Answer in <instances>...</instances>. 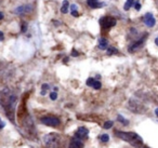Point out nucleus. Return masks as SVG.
Listing matches in <instances>:
<instances>
[{
    "instance_id": "f257e3e1",
    "label": "nucleus",
    "mask_w": 158,
    "mask_h": 148,
    "mask_svg": "<svg viewBox=\"0 0 158 148\" xmlns=\"http://www.w3.org/2000/svg\"><path fill=\"white\" fill-rule=\"evenodd\" d=\"M18 103V95L11 91L9 88H4L0 91V106L3 108L5 116L12 123L15 122V107Z\"/></svg>"
},
{
    "instance_id": "f03ea898",
    "label": "nucleus",
    "mask_w": 158,
    "mask_h": 148,
    "mask_svg": "<svg viewBox=\"0 0 158 148\" xmlns=\"http://www.w3.org/2000/svg\"><path fill=\"white\" fill-rule=\"evenodd\" d=\"M115 135L120 140L128 142L135 148H140L143 146V140L139 134L134 132H123V131H115Z\"/></svg>"
},
{
    "instance_id": "7ed1b4c3",
    "label": "nucleus",
    "mask_w": 158,
    "mask_h": 148,
    "mask_svg": "<svg viewBox=\"0 0 158 148\" xmlns=\"http://www.w3.org/2000/svg\"><path fill=\"white\" fill-rule=\"evenodd\" d=\"M44 146L47 148H60L61 146V136L56 133H49L44 137Z\"/></svg>"
},
{
    "instance_id": "20e7f679",
    "label": "nucleus",
    "mask_w": 158,
    "mask_h": 148,
    "mask_svg": "<svg viewBox=\"0 0 158 148\" xmlns=\"http://www.w3.org/2000/svg\"><path fill=\"white\" fill-rule=\"evenodd\" d=\"M116 24H117V21L113 16H103V17L100 18V25H101V27L104 31L110 30Z\"/></svg>"
},
{
    "instance_id": "39448f33",
    "label": "nucleus",
    "mask_w": 158,
    "mask_h": 148,
    "mask_svg": "<svg viewBox=\"0 0 158 148\" xmlns=\"http://www.w3.org/2000/svg\"><path fill=\"white\" fill-rule=\"evenodd\" d=\"M41 123L47 127H52V128H57L61 124V120L57 117L54 116H47V117H42L40 119Z\"/></svg>"
},
{
    "instance_id": "423d86ee",
    "label": "nucleus",
    "mask_w": 158,
    "mask_h": 148,
    "mask_svg": "<svg viewBox=\"0 0 158 148\" xmlns=\"http://www.w3.org/2000/svg\"><path fill=\"white\" fill-rule=\"evenodd\" d=\"M146 38H147V34H145V35H143L142 37H141L139 40H136L135 42H133L132 44H131L129 48H128V51L130 52V53H133V52L135 51H138L139 49L141 48V47L144 44V42H145Z\"/></svg>"
},
{
    "instance_id": "0eeeda50",
    "label": "nucleus",
    "mask_w": 158,
    "mask_h": 148,
    "mask_svg": "<svg viewBox=\"0 0 158 148\" xmlns=\"http://www.w3.org/2000/svg\"><path fill=\"white\" fill-rule=\"evenodd\" d=\"M129 108H130L131 111L138 112V114H142V112L145 111V108L143 107V105H141L140 103H138L136 101H133V100H131L129 102Z\"/></svg>"
},
{
    "instance_id": "6e6552de",
    "label": "nucleus",
    "mask_w": 158,
    "mask_h": 148,
    "mask_svg": "<svg viewBox=\"0 0 158 148\" xmlns=\"http://www.w3.org/2000/svg\"><path fill=\"white\" fill-rule=\"evenodd\" d=\"M76 137H78L79 140H87L88 136H89V130L84 127H80L78 128V130L76 131V134H75Z\"/></svg>"
},
{
    "instance_id": "1a4fd4ad",
    "label": "nucleus",
    "mask_w": 158,
    "mask_h": 148,
    "mask_svg": "<svg viewBox=\"0 0 158 148\" xmlns=\"http://www.w3.org/2000/svg\"><path fill=\"white\" fill-rule=\"evenodd\" d=\"M33 11V5L31 4H24L20 5L14 10L16 14H26V13H31Z\"/></svg>"
},
{
    "instance_id": "9d476101",
    "label": "nucleus",
    "mask_w": 158,
    "mask_h": 148,
    "mask_svg": "<svg viewBox=\"0 0 158 148\" xmlns=\"http://www.w3.org/2000/svg\"><path fill=\"white\" fill-rule=\"evenodd\" d=\"M143 21H144V23L147 27H154L156 24V20L152 13H146L143 17Z\"/></svg>"
},
{
    "instance_id": "9b49d317",
    "label": "nucleus",
    "mask_w": 158,
    "mask_h": 148,
    "mask_svg": "<svg viewBox=\"0 0 158 148\" xmlns=\"http://www.w3.org/2000/svg\"><path fill=\"white\" fill-rule=\"evenodd\" d=\"M69 148H83V143L81 142V140H79L78 137H73L70 140V143H69Z\"/></svg>"
},
{
    "instance_id": "f8f14e48",
    "label": "nucleus",
    "mask_w": 158,
    "mask_h": 148,
    "mask_svg": "<svg viewBox=\"0 0 158 148\" xmlns=\"http://www.w3.org/2000/svg\"><path fill=\"white\" fill-rule=\"evenodd\" d=\"M87 3L91 9H97V8H103L105 5L104 2H100L99 0H87Z\"/></svg>"
},
{
    "instance_id": "ddd939ff",
    "label": "nucleus",
    "mask_w": 158,
    "mask_h": 148,
    "mask_svg": "<svg viewBox=\"0 0 158 148\" xmlns=\"http://www.w3.org/2000/svg\"><path fill=\"white\" fill-rule=\"evenodd\" d=\"M97 48H99L100 50H106V49L108 48V41H107V39L106 38H100Z\"/></svg>"
},
{
    "instance_id": "4468645a",
    "label": "nucleus",
    "mask_w": 158,
    "mask_h": 148,
    "mask_svg": "<svg viewBox=\"0 0 158 148\" xmlns=\"http://www.w3.org/2000/svg\"><path fill=\"white\" fill-rule=\"evenodd\" d=\"M68 8H69L68 0H64V1H63V5H62V8H61V12L63 13V14L67 13V12H68Z\"/></svg>"
},
{
    "instance_id": "2eb2a0df",
    "label": "nucleus",
    "mask_w": 158,
    "mask_h": 148,
    "mask_svg": "<svg viewBox=\"0 0 158 148\" xmlns=\"http://www.w3.org/2000/svg\"><path fill=\"white\" fill-rule=\"evenodd\" d=\"M133 5H134V0H127L126 3H125V5H123V10L128 11L131 7H133Z\"/></svg>"
},
{
    "instance_id": "dca6fc26",
    "label": "nucleus",
    "mask_w": 158,
    "mask_h": 148,
    "mask_svg": "<svg viewBox=\"0 0 158 148\" xmlns=\"http://www.w3.org/2000/svg\"><path fill=\"white\" fill-rule=\"evenodd\" d=\"M107 55H114V54H118V50L114 47H108L107 48V51H106Z\"/></svg>"
},
{
    "instance_id": "f3484780",
    "label": "nucleus",
    "mask_w": 158,
    "mask_h": 148,
    "mask_svg": "<svg viewBox=\"0 0 158 148\" xmlns=\"http://www.w3.org/2000/svg\"><path fill=\"white\" fill-rule=\"evenodd\" d=\"M117 120L119 121V122H121V123H123V125H128V124H129V121H128V120H126L125 118H123V116H120V115H118Z\"/></svg>"
},
{
    "instance_id": "a211bd4d",
    "label": "nucleus",
    "mask_w": 158,
    "mask_h": 148,
    "mask_svg": "<svg viewBox=\"0 0 158 148\" xmlns=\"http://www.w3.org/2000/svg\"><path fill=\"white\" fill-rule=\"evenodd\" d=\"M92 88L94 90H100L101 88H102V83L100 81H97V80H95L94 81V83H93V85H92Z\"/></svg>"
},
{
    "instance_id": "6ab92c4d",
    "label": "nucleus",
    "mask_w": 158,
    "mask_h": 148,
    "mask_svg": "<svg viewBox=\"0 0 158 148\" xmlns=\"http://www.w3.org/2000/svg\"><path fill=\"white\" fill-rule=\"evenodd\" d=\"M100 140H101V142H103V143H107V142L110 140V136L107 135V134H102V135L100 136Z\"/></svg>"
},
{
    "instance_id": "aec40b11",
    "label": "nucleus",
    "mask_w": 158,
    "mask_h": 148,
    "mask_svg": "<svg viewBox=\"0 0 158 148\" xmlns=\"http://www.w3.org/2000/svg\"><path fill=\"white\" fill-rule=\"evenodd\" d=\"M113 124H114V122L110 121V120H108V121H106V122L103 124V128H104V129H110L113 127Z\"/></svg>"
},
{
    "instance_id": "412c9836",
    "label": "nucleus",
    "mask_w": 158,
    "mask_h": 148,
    "mask_svg": "<svg viewBox=\"0 0 158 148\" xmlns=\"http://www.w3.org/2000/svg\"><path fill=\"white\" fill-rule=\"evenodd\" d=\"M94 81H95L94 78H88V80H87V82H86V84H87L88 87H92V85H93V83H94Z\"/></svg>"
},
{
    "instance_id": "4be33fe9",
    "label": "nucleus",
    "mask_w": 158,
    "mask_h": 148,
    "mask_svg": "<svg viewBox=\"0 0 158 148\" xmlns=\"http://www.w3.org/2000/svg\"><path fill=\"white\" fill-rule=\"evenodd\" d=\"M48 90H50V85H49L48 83H44L42 85H41V91H48Z\"/></svg>"
},
{
    "instance_id": "5701e85b",
    "label": "nucleus",
    "mask_w": 158,
    "mask_h": 148,
    "mask_svg": "<svg viewBox=\"0 0 158 148\" xmlns=\"http://www.w3.org/2000/svg\"><path fill=\"white\" fill-rule=\"evenodd\" d=\"M50 98H51L52 101H55L56 98H57V93L54 91V92H51L50 93Z\"/></svg>"
},
{
    "instance_id": "b1692460",
    "label": "nucleus",
    "mask_w": 158,
    "mask_h": 148,
    "mask_svg": "<svg viewBox=\"0 0 158 148\" xmlns=\"http://www.w3.org/2000/svg\"><path fill=\"white\" fill-rule=\"evenodd\" d=\"M21 31L22 33H26L27 31V23H22V28H21Z\"/></svg>"
},
{
    "instance_id": "393cba45",
    "label": "nucleus",
    "mask_w": 158,
    "mask_h": 148,
    "mask_svg": "<svg viewBox=\"0 0 158 148\" xmlns=\"http://www.w3.org/2000/svg\"><path fill=\"white\" fill-rule=\"evenodd\" d=\"M134 8L136 11H140L141 10V3L139 2V1H136V2H134Z\"/></svg>"
},
{
    "instance_id": "a878e982",
    "label": "nucleus",
    "mask_w": 158,
    "mask_h": 148,
    "mask_svg": "<svg viewBox=\"0 0 158 148\" xmlns=\"http://www.w3.org/2000/svg\"><path fill=\"white\" fill-rule=\"evenodd\" d=\"M71 15L74 16V17H78V16H79L78 11H71Z\"/></svg>"
},
{
    "instance_id": "bb28decb",
    "label": "nucleus",
    "mask_w": 158,
    "mask_h": 148,
    "mask_svg": "<svg viewBox=\"0 0 158 148\" xmlns=\"http://www.w3.org/2000/svg\"><path fill=\"white\" fill-rule=\"evenodd\" d=\"M4 125H5V123L3 122V121L1 120V118H0V131H1L3 128H4Z\"/></svg>"
},
{
    "instance_id": "cd10ccee",
    "label": "nucleus",
    "mask_w": 158,
    "mask_h": 148,
    "mask_svg": "<svg viewBox=\"0 0 158 148\" xmlns=\"http://www.w3.org/2000/svg\"><path fill=\"white\" fill-rule=\"evenodd\" d=\"M78 55H79V53H78V52H77L76 50L74 49V50L71 51V56H78Z\"/></svg>"
},
{
    "instance_id": "c85d7f7f",
    "label": "nucleus",
    "mask_w": 158,
    "mask_h": 148,
    "mask_svg": "<svg viewBox=\"0 0 158 148\" xmlns=\"http://www.w3.org/2000/svg\"><path fill=\"white\" fill-rule=\"evenodd\" d=\"M70 11H77V5L76 4H71L70 5Z\"/></svg>"
},
{
    "instance_id": "c756f323",
    "label": "nucleus",
    "mask_w": 158,
    "mask_h": 148,
    "mask_svg": "<svg viewBox=\"0 0 158 148\" xmlns=\"http://www.w3.org/2000/svg\"><path fill=\"white\" fill-rule=\"evenodd\" d=\"M4 40V35H3L2 31H0V41H3Z\"/></svg>"
},
{
    "instance_id": "7c9ffc66",
    "label": "nucleus",
    "mask_w": 158,
    "mask_h": 148,
    "mask_svg": "<svg viewBox=\"0 0 158 148\" xmlns=\"http://www.w3.org/2000/svg\"><path fill=\"white\" fill-rule=\"evenodd\" d=\"M3 17H4V15H3V13H2V12H0V21L2 20Z\"/></svg>"
},
{
    "instance_id": "2f4dec72",
    "label": "nucleus",
    "mask_w": 158,
    "mask_h": 148,
    "mask_svg": "<svg viewBox=\"0 0 158 148\" xmlns=\"http://www.w3.org/2000/svg\"><path fill=\"white\" fill-rule=\"evenodd\" d=\"M155 44H156V46L158 47V37H157V38L155 39Z\"/></svg>"
},
{
    "instance_id": "473e14b6",
    "label": "nucleus",
    "mask_w": 158,
    "mask_h": 148,
    "mask_svg": "<svg viewBox=\"0 0 158 148\" xmlns=\"http://www.w3.org/2000/svg\"><path fill=\"white\" fill-rule=\"evenodd\" d=\"M155 115L158 117V108H156V109H155Z\"/></svg>"
},
{
    "instance_id": "72a5a7b5",
    "label": "nucleus",
    "mask_w": 158,
    "mask_h": 148,
    "mask_svg": "<svg viewBox=\"0 0 158 148\" xmlns=\"http://www.w3.org/2000/svg\"><path fill=\"white\" fill-rule=\"evenodd\" d=\"M143 148H148V147H146V146H145V147H143Z\"/></svg>"
}]
</instances>
